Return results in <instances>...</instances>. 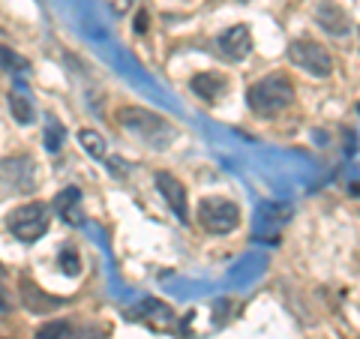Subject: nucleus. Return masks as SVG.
Returning a JSON list of instances; mask_svg holds the SVG:
<instances>
[{"instance_id":"obj_24","label":"nucleus","mask_w":360,"mask_h":339,"mask_svg":"<svg viewBox=\"0 0 360 339\" xmlns=\"http://www.w3.org/2000/svg\"><path fill=\"white\" fill-rule=\"evenodd\" d=\"M0 270H4V267H0Z\"/></svg>"},{"instance_id":"obj_18","label":"nucleus","mask_w":360,"mask_h":339,"mask_svg":"<svg viewBox=\"0 0 360 339\" xmlns=\"http://www.w3.org/2000/svg\"><path fill=\"white\" fill-rule=\"evenodd\" d=\"M0 66H6V70H15V72H27L30 70V63L25 58H18L15 51H9L0 45Z\"/></svg>"},{"instance_id":"obj_21","label":"nucleus","mask_w":360,"mask_h":339,"mask_svg":"<svg viewBox=\"0 0 360 339\" xmlns=\"http://www.w3.org/2000/svg\"><path fill=\"white\" fill-rule=\"evenodd\" d=\"M6 309H9V298H6V291L0 288V319L6 315Z\"/></svg>"},{"instance_id":"obj_4","label":"nucleus","mask_w":360,"mask_h":339,"mask_svg":"<svg viewBox=\"0 0 360 339\" xmlns=\"http://www.w3.org/2000/svg\"><path fill=\"white\" fill-rule=\"evenodd\" d=\"M288 60L303 70L307 75H315V78H328L333 72V58L324 45L312 42V39H297L288 45Z\"/></svg>"},{"instance_id":"obj_15","label":"nucleus","mask_w":360,"mask_h":339,"mask_svg":"<svg viewBox=\"0 0 360 339\" xmlns=\"http://www.w3.org/2000/svg\"><path fill=\"white\" fill-rule=\"evenodd\" d=\"M9 111H13L15 123H21V127H27V123L33 120V105H30V99L21 96V94H9Z\"/></svg>"},{"instance_id":"obj_8","label":"nucleus","mask_w":360,"mask_h":339,"mask_svg":"<svg viewBox=\"0 0 360 339\" xmlns=\"http://www.w3.org/2000/svg\"><path fill=\"white\" fill-rule=\"evenodd\" d=\"M217 49L222 51L225 60H243L246 54L252 51V37H250V27L246 25H234L222 33L217 39Z\"/></svg>"},{"instance_id":"obj_16","label":"nucleus","mask_w":360,"mask_h":339,"mask_svg":"<svg viewBox=\"0 0 360 339\" xmlns=\"http://www.w3.org/2000/svg\"><path fill=\"white\" fill-rule=\"evenodd\" d=\"M63 139H66L63 127L49 115V120H45V151H49V153H58V151L63 148Z\"/></svg>"},{"instance_id":"obj_5","label":"nucleus","mask_w":360,"mask_h":339,"mask_svg":"<svg viewBox=\"0 0 360 339\" xmlns=\"http://www.w3.org/2000/svg\"><path fill=\"white\" fill-rule=\"evenodd\" d=\"M9 231H13L21 243H33L49 231V207L39 205V201H30V205H21L9 213Z\"/></svg>"},{"instance_id":"obj_23","label":"nucleus","mask_w":360,"mask_h":339,"mask_svg":"<svg viewBox=\"0 0 360 339\" xmlns=\"http://www.w3.org/2000/svg\"><path fill=\"white\" fill-rule=\"evenodd\" d=\"M357 115H360V103H357Z\"/></svg>"},{"instance_id":"obj_9","label":"nucleus","mask_w":360,"mask_h":339,"mask_svg":"<svg viewBox=\"0 0 360 339\" xmlns=\"http://www.w3.org/2000/svg\"><path fill=\"white\" fill-rule=\"evenodd\" d=\"M132 315H135V319H139V321L150 324L153 331H168V327H174V309L168 307V303L156 300V298L141 300L139 307L132 309Z\"/></svg>"},{"instance_id":"obj_17","label":"nucleus","mask_w":360,"mask_h":339,"mask_svg":"<svg viewBox=\"0 0 360 339\" xmlns=\"http://www.w3.org/2000/svg\"><path fill=\"white\" fill-rule=\"evenodd\" d=\"M70 336V321H49L42 324L33 339H66Z\"/></svg>"},{"instance_id":"obj_1","label":"nucleus","mask_w":360,"mask_h":339,"mask_svg":"<svg viewBox=\"0 0 360 339\" xmlns=\"http://www.w3.org/2000/svg\"><path fill=\"white\" fill-rule=\"evenodd\" d=\"M246 103L255 115H279L285 111L291 103H295V87L283 72H274V75H264L262 82H255L250 90H246Z\"/></svg>"},{"instance_id":"obj_10","label":"nucleus","mask_w":360,"mask_h":339,"mask_svg":"<svg viewBox=\"0 0 360 339\" xmlns=\"http://www.w3.org/2000/svg\"><path fill=\"white\" fill-rule=\"evenodd\" d=\"M315 21H319L330 37H342V33L352 30V18H348L345 9L340 4H333V0H321V4L315 6Z\"/></svg>"},{"instance_id":"obj_2","label":"nucleus","mask_w":360,"mask_h":339,"mask_svg":"<svg viewBox=\"0 0 360 339\" xmlns=\"http://www.w3.org/2000/svg\"><path fill=\"white\" fill-rule=\"evenodd\" d=\"M117 123L123 129H129L135 135H141V139H148L150 144H156V148H162V144L172 141V135H174V127L162 115H153V111L139 108V105L120 108L117 111Z\"/></svg>"},{"instance_id":"obj_19","label":"nucleus","mask_w":360,"mask_h":339,"mask_svg":"<svg viewBox=\"0 0 360 339\" xmlns=\"http://www.w3.org/2000/svg\"><path fill=\"white\" fill-rule=\"evenodd\" d=\"M60 267H63V274H70L75 276L78 274V255L72 246H66V250H60Z\"/></svg>"},{"instance_id":"obj_7","label":"nucleus","mask_w":360,"mask_h":339,"mask_svg":"<svg viewBox=\"0 0 360 339\" xmlns=\"http://www.w3.org/2000/svg\"><path fill=\"white\" fill-rule=\"evenodd\" d=\"M156 189L162 192L165 205L172 207L174 217L180 222H189V207H186V189H184V184H180L174 174H168V172H156Z\"/></svg>"},{"instance_id":"obj_14","label":"nucleus","mask_w":360,"mask_h":339,"mask_svg":"<svg viewBox=\"0 0 360 339\" xmlns=\"http://www.w3.org/2000/svg\"><path fill=\"white\" fill-rule=\"evenodd\" d=\"M78 144H82L94 160H105V141H103V135H99L96 129H82L78 132Z\"/></svg>"},{"instance_id":"obj_13","label":"nucleus","mask_w":360,"mask_h":339,"mask_svg":"<svg viewBox=\"0 0 360 339\" xmlns=\"http://www.w3.org/2000/svg\"><path fill=\"white\" fill-rule=\"evenodd\" d=\"M21 300H25V307L30 309V312H37V315H42V312H51L54 307H60L63 300H58V298H49L42 288H37L33 282H21Z\"/></svg>"},{"instance_id":"obj_20","label":"nucleus","mask_w":360,"mask_h":339,"mask_svg":"<svg viewBox=\"0 0 360 339\" xmlns=\"http://www.w3.org/2000/svg\"><path fill=\"white\" fill-rule=\"evenodd\" d=\"M66 339H103V331H78V333H70Z\"/></svg>"},{"instance_id":"obj_11","label":"nucleus","mask_w":360,"mask_h":339,"mask_svg":"<svg viewBox=\"0 0 360 339\" xmlns=\"http://www.w3.org/2000/svg\"><path fill=\"white\" fill-rule=\"evenodd\" d=\"M189 87H193V94L201 96L205 103H219V96L229 90V82H225V75H219V72H198L193 82H189Z\"/></svg>"},{"instance_id":"obj_22","label":"nucleus","mask_w":360,"mask_h":339,"mask_svg":"<svg viewBox=\"0 0 360 339\" xmlns=\"http://www.w3.org/2000/svg\"><path fill=\"white\" fill-rule=\"evenodd\" d=\"M132 4V0H115V4H111V6H115V13H127V6Z\"/></svg>"},{"instance_id":"obj_12","label":"nucleus","mask_w":360,"mask_h":339,"mask_svg":"<svg viewBox=\"0 0 360 339\" xmlns=\"http://www.w3.org/2000/svg\"><path fill=\"white\" fill-rule=\"evenodd\" d=\"M54 210L60 213L63 222L70 225H78L84 217H82V192H78V186H66L58 192V198H54Z\"/></svg>"},{"instance_id":"obj_6","label":"nucleus","mask_w":360,"mask_h":339,"mask_svg":"<svg viewBox=\"0 0 360 339\" xmlns=\"http://www.w3.org/2000/svg\"><path fill=\"white\" fill-rule=\"evenodd\" d=\"M30 184H33V162L27 156L0 162V198L15 189H30Z\"/></svg>"},{"instance_id":"obj_3","label":"nucleus","mask_w":360,"mask_h":339,"mask_svg":"<svg viewBox=\"0 0 360 339\" xmlns=\"http://www.w3.org/2000/svg\"><path fill=\"white\" fill-rule=\"evenodd\" d=\"M198 225L210 234H229L240 225V207L222 196L201 198L198 205Z\"/></svg>"}]
</instances>
